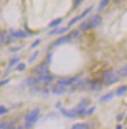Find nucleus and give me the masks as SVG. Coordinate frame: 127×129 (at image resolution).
<instances>
[{"label": "nucleus", "mask_w": 127, "mask_h": 129, "mask_svg": "<svg viewBox=\"0 0 127 129\" xmlns=\"http://www.w3.org/2000/svg\"><path fill=\"white\" fill-rule=\"evenodd\" d=\"M39 116H40V109L39 108H34L32 109L27 115L25 116V127L27 129H30L38 120Z\"/></svg>", "instance_id": "1"}, {"label": "nucleus", "mask_w": 127, "mask_h": 129, "mask_svg": "<svg viewBox=\"0 0 127 129\" xmlns=\"http://www.w3.org/2000/svg\"><path fill=\"white\" fill-rule=\"evenodd\" d=\"M118 80L119 77L114 70H106L102 73V82L106 85H111L116 83Z\"/></svg>", "instance_id": "2"}, {"label": "nucleus", "mask_w": 127, "mask_h": 129, "mask_svg": "<svg viewBox=\"0 0 127 129\" xmlns=\"http://www.w3.org/2000/svg\"><path fill=\"white\" fill-rule=\"evenodd\" d=\"M33 73L35 74V77H40V76H44L49 74V68H48V63L45 61L43 63L37 66L36 68L33 69Z\"/></svg>", "instance_id": "3"}, {"label": "nucleus", "mask_w": 127, "mask_h": 129, "mask_svg": "<svg viewBox=\"0 0 127 129\" xmlns=\"http://www.w3.org/2000/svg\"><path fill=\"white\" fill-rule=\"evenodd\" d=\"M78 80H79V78L78 77L63 78V79H60V80H58V81H57L56 85L66 87V86H68V85H72V84H74Z\"/></svg>", "instance_id": "4"}, {"label": "nucleus", "mask_w": 127, "mask_h": 129, "mask_svg": "<svg viewBox=\"0 0 127 129\" xmlns=\"http://www.w3.org/2000/svg\"><path fill=\"white\" fill-rule=\"evenodd\" d=\"M102 22V17L99 14H95L91 19H89V29L96 28L99 26Z\"/></svg>", "instance_id": "5"}, {"label": "nucleus", "mask_w": 127, "mask_h": 129, "mask_svg": "<svg viewBox=\"0 0 127 129\" xmlns=\"http://www.w3.org/2000/svg\"><path fill=\"white\" fill-rule=\"evenodd\" d=\"M13 41V37L11 35H8L7 32L3 31V32L0 33V44H3V45H6L9 44Z\"/></svg>", "instance_id": "6"}, {"label": "nucleus", "mask_w": 127, "mask_h": 129, "mask_svg": "<svg viewBox=\"0 0 127 129\" xmlns=\"http://www.w3.org/2000/svg\"><path fill=\"white\" fill-rule=\"evenodd\" d=\"M10 34H11V36L13 38L16 39L26 38L27 37V34L24 31H22V30H13V29H11L10 30Z\"/></svg>", "instance_id": "7"}, {"label": "nucleus", "mask_w": 127, "mask_h": 129, "mask_svg": "<svg viewBox=\"0 0 127 129\" xmlns=\"http://www.w3.org/2000/svg\"><path fill=\"white\" fill-rule=\"evenodd\" d=\"M70 40L71 39L68 37V35H67V36H62V37H60V38H58L57 40L54 41L53 46H54V47H57V46L63 45V44H66V43L70 42Z\"/></svg>", "instance_id": "8"}, {"label": "nucleus", "mask_w": 127, "mask_h": 129, "mask_svg": "<svg viewBox=\"0 0 127 129\" xmlns=\"http://www.w3.org/2000/svg\"><path fill=\"white\" fill-rule=\"evenodd\" d=\"M90 88H91V90L93 91H100L102 89V83L98 80H95V81L91 82Z\"/></svg>", "instance_id": "9"}, {"label": "nucleus", "mask_w": 127, "mask_h": 129, "mask_svg": "<svg viewBox=\"0 0 127 129\" xmlns=\"http://www.w3.org/2000/svg\"><path fill=\"white\" fill-rule=\"evenodd\" d=\"M67 91L66 87H63V86H58V85H55L51 88V92L53 94H57V95H60V94H63Z\"/></svg>", "instance_id": "10"}, {"label": "nucleus", "mask_w": 127, "mask_h": 129, "mask_svg": "<svg viewBox=\"0 0 127 129\" xmlns=\"http://www.w3.org/2000/svg\"><path fill=\"white\" fill-rule=\"evenodd\" d=\"M69 28L68 27H61V28H58V27H54L53 28V30H51V32L49 33V35L51 36V35H58V34H62V33L66 32L67 30H68Z\"/></svg>", "instance_id": "11"}, {"label": "nucleus", "mask_w": 127, "mask_h": 129, "mask_svg": "<svg viewBox=\"0 0 127 129\" xmlns=\"http://www.w3.org/2000/svg\"><path fill=\"white\" fill-rule=\"evenodd\" d=\"M61 114L63 115V116H67V117H71V118H73V117H76L77 116V114L75 110H65V109H61Z\"/></svg>", "instance_id": "12"}, {"label": "nucleus", "mask_w": 127, "mask_h": 129, "mask_svg": "<svg viewBox=\"0 0 127 129\" xmlns=\"http://www.w3.org/2000/svg\"><path fill=\"white\" fill-rule=\"evenodd\" d=\"M79 28H80V30H82V31H85V30H88V29H89V19H84L83 22H82V23L80 24Z\"/></svg>", "instance_id": "13"}, {"label": "nucleus", "mask_w": 127, "mask_h": 129, "mask_svg": "<svg viewBox=\"0 0 127 129\" xmlns=\"http://www.w3.org/2000/svg\"><path fill=\"white\" fill-rule=\"evenodd\" d=\"M26 82H27V84L32 86V87H33V86H37L39 84V81L36 78H28V79L26 80Z\"/></svg>", "instance_id": "14"}, {"label": "nucleus", "mask_w": 127, "mask_h": 129, "mask_svg": "<svg viewBox=\"0 0 127 129\" xmlns=\"http://www.w3.org/2000/svg\"><path fill=\"white\" fill-rule=\"evenodd\" d=\"M126 91H127V86L126 85H122V86L118 87V88L116 89V91H115L114 94H115L116 96H120V95H123Z\"/></svg>", "instance_id": "15"}, {"label": "nucleus", "mask_w": 127, "mask_h": 129, "mask_svg": "<svg viewBox=\"0 0 127 129\" xmlns=\"http://www.w3.org/2000/svg\"><path fill=\"white\" fill-rule=\"evenodd\" d=\"M71 129H88V125L86 123H76Z\"/></svg>", "instance_id": "16"}, {"label": "nucleus", "mask_w": 127, "mask_h": 129, "mask_svg": "<svg viewBox=\"0 0 127 129\" xmlns=\"http://www.w3.org/2000/svg\"><path fill=\"white\" fill-rule=\"evenodd\" d=\"M114 96V93L113 92H110L108 94H106V95H103V96L99 99V101L100 102H106V101H109V100H111L112 98Z\"/></svg>", "instance_id": "17"}, {"label": "nucleus", "mask_w": 127, "mask_h": 129, "mask_svg": "<svg viewBox=\"0 0 127 129\" xmlns=\"http://www.w3.org/2000/svg\"><path fill=\"white\" fill-rule=\"evenodd\" d=\"M109 2H110V0H101L100 4H99V6H98V11H99V12L103 11L106 7L108 6Z\"/></svg>", "instance_id": "18"}, {"label": "nucleus", "mask_w": 127, "mask_h": 129, "mask_svg": "<svg viewBox=\"0 0 127 129\" xmlns=\"http://www.w3.org/2000/svg\"><path fill=\"white\" fill-rule=\"evenodd\" d=\"M79 36H80V31H79V30H77V29L72 30V31H70V33L68 34V37H69L70 39L78 38Z\"/></svg>", "instance_id": "19"}, {"label": "nucleus", "mask_w": 127, "mask_h": 129, "mask_svg": "<svg viewBox=\"0 0 127 129\" xmlns=\"http://www.w3.org/2000/svg\"><path fill=\"white\" fill-rule=\"evenodd\" d=\"M61 22H62V19H61V18H58V19H54V20H52L51 22H50V23H49V26H50V27H57V25L60 24Z\"/></svg>", "instance_id": "20"}, {"label": "nucleus", "mask_w": 127, "mask_h": 129, "mask_svg": "<svg viewBox=\"0 0 127 129\" xmlns=\"http://www.w3.org/2000/svg\"><path fill=\"white\" fill-rule=\"evenodd\" d=\"M118 75L120 77H127V65H125L124 67H122L120 70L118 71Z\"/></svg>", "instance_id": "21"}, {"label": "nucleus", "mask_w": 127, "mask_h": 129, "mask_svg": "<svg viewBox=\"0 0 127 129\" xmlns=\"http://www.w3.org/2000/svg\"><path fill=\"white\" fill-rule=\"evenodd\" d=\"M80 19H82V18H81V16H77V17H75L74 19H72L69 21V23H68V26H72L73 24H75L76 22H78Z\"/></svg>", "instance_id": "22"}, {"label": "nucleus", "mask_w": 127, "mask_h": 129, "mask_svg": "<svg viewBox=\"0 0 127 129\" xmlns=\"http://www.w3.org/2000/svg\"><path fill=\"white\" fill-rule=\"evenodd\" d=\"M92 8H93V6H90L89 8H87L86 10H84V11H83V13L82 14V15H81V18H82V19H83L84 17H86V16H87V15H88V14L90 13V12H91Z\"/></svg>", "instance_id": "23"}, {"label": "nucleus", "mask_w": 127, "mask_h": 129, "mask_svg": "<svg viewBox=\"0 0 127 129\" xmlns=\"http://www.w3.org/2000/svg\"><path fill=\"white\" fill-rule=\"evenodd\" d=\"M19 58L18 57H15L13 58V59H11L10 61H9V67H13L15 64H17L18 62H19Z\"/></svg>", "instance_id": "24"}, {"label": "nucleus", "mask_w": 127, "mask_h": 129, "mask_svg": "<svg viewBox=\"0 0 127 129\" xmlns=\"http://www.w3.org/2000/svg\"><path fill=\"white\" fill-rule=\"evenodd\" d=\"M9 122H7L5 120H1L0 121V129H8Z\"/></svg>", "instance_id": "25"}, {"label": "nucleus", "mask_w": 127, "mask_h": 129, "mask_svg": "<svg viewBox=\"0 0 127 129\" xmlns=\"http://www.w3.org/2000/svg\"><path fill=\"white\" fill-rule=\"evenodd\" d=\"M25 69V63H19V64H18V66H17V68H16V70L17 71H23Z\"/></svg>", "instance_id": "26"}, {"label": "nucleus", "mask_w": 127, "mask_h": 129, "mask_svg": "<svg viewBox=\"0 0 127 129\" xmlns=\"http://www.w3.org/2000/svg\"><path fill=\"white\" fill-rule=\"evenodd\" d=\"M38 54H39V52H34V53L32 54L31 56L29 57V60H28V62H29V63H32V62L35 60V58L38 56Z\"/></svg>", "instance_id": "27"}, {"label": "nucleus", "mask_w": 127, "mask_h": 129, "mask_svg": "<svg viewBox=\"0 0 127 129\" xmlns=\"http://www.w3.org/2000/svg\"><path fill=\"white\" fill-rule=\"evenodd\" d=\"M8 113V110H7V108L5 106H0V116H2V115H5Z\"/></svg>", "instance_id": "28"}, {"label": "nucleus", "mask_w": 127, "mask_h": 129, "mask_svg": "<svg viewBox=\"0 0 127 129\" xmlns=\"http://www.w3.org/2000/svg\"><path fill=\"white\" fill-rule=\"evenodd\" d=\"M82 2H83V0H74V2H73V9H77Z\"/></svg>", "instance_id": "29"}, {"label": "nucleus", "mask_w": 127, "mask_h": 129, "mask_svg": "<svg viewBox=\"0 0 127 129\" xmlns=\"http://www.w3.org/2000/svg\"><path fill=\"white\" fill-rule=\"evenodd\" d=\"M95 109H96V107H92V108H90L89 110L85 111V114H86L87 116H90V115H92V113L95 111Z\"/></svg>", "instance_id": "30"}, {"label": "nucleus", "mask_w": 127, "mask_h": 129, "mask_svg": "<svg viewBox=\"0 0 127 129\" xmlns=\"http://www.w3.org/2000/svg\"><path fill=\"white\" fill-rule=\"evenodd\" d=\"M40 43H41V40H40V39H37V40H36V41H35V42H34V43H33V44L31 45V48L33 49V48L37 47V46H38Z\"/></svg>", "instance_id": "31"}, {"label": "nucleus", "mask_w": 127, "mask_h": 129, "mask_svg": "<svg viewBox=\"0 0 127 129\" xmlns=\"http://www.w3.org/2000/svg\"><path fill=\"white\" fill-rule=\"evenodd\" d=\"M20 49H21V47H15V48H11V49H10V52H17V51H19V50H20Z\"/></svg>", "instance_id": "32"}, {"label": "nucleus", "mask_w": 127, "mask_h": 129, "mask_svg": "<svg viewBox=\"0 0 127 129\" xmlns=\"http://www.w3.org/2000/svg\"><path fill=\"white\" fill-rule=\"evenodd\" d=\"M9 82H10V79H7V80H4V81H1V82H0V86L5 85V84H7Z\"/></svg>", "instance_id": "33"}, {"label": "nucleus", "mask_w": 127, "mask_h": 129, "mask_svg": "<svg viewBox=\"0 0 127 129\" xmlns=\"http://www.w3.org/2000/svg\"><path fill=\"white\" fill-rule=\"evenodd\" d=\"M114 3H118V2H120V0H113Z\"/></svg>", "instance_id": "34"}, {"label": "nucleus", "mask_w": 127, "mask_h": 129, "mask_svg": "<svg viewBox=\"0 0 127 129\" xmlns=\"http://www.w3.org/2000/svg\"><path fill=\"white\" fill-rule=\"evenodd\" d=\"M117 129H122V127H121V125H117V127H116Z\"/></svg>", "instance_id": "35"}, {"label": "nucleus", "mask_w": 127, "mask_h": 129, "mask_svg": "<svg viewBox=\"0 0 127 129\" xmlns=\"http://www.w3.org/2000/svg\"><path fill=\"white\" fill-rule=\"evenodd\" d=\"M18 129H24V128H23L22 126H19V128H18Z\"/></svg>", "instance_id": "36"}]
</instances>
